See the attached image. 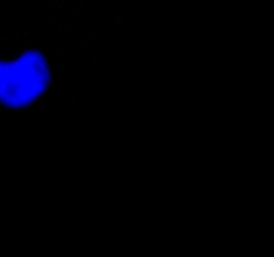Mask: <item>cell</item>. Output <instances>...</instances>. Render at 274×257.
<instances>
[{
  "label": "cell",
  "instance_id": "cell-1",
  "mask_svg": "<svg viewBox=\"0 0 274 257\" xmlns=\"http://www.w3.org/2000/svg\"><path fill=\"white\" fill-rule=\"evenodd\" d=\"M47 56L39 50L0 56V106L20 110L32 106L49 87Z\"/></svg>",
  "mask_w": 274,
  "mask_h": 257
}]
</instances>
